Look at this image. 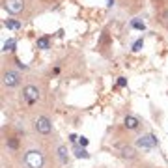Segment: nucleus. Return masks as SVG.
<instances>
[{
	"label": "nucleus",
	"instance_id": "nucleus-1",
	"mask_svg": "<svg viewBox=\"0 0 168 168\" xmlns=\"http://www.w3.org/2000/svg\"><path fill=\"white\" fill-rule=\"evenodd\" d=\"M24 161L30 168H43V155L41 151H35V150H30L26 155H24Z\"/></svg>",
	"mask_w": 168,
	"mask_h": 168
},
{
	"label": "nucleus",
	"instance_id": "nucleus-2",
	"mask_svg": "<svg viewBox=\"0 0 168 168\" xmlns=\"http://www.w3.org/2000/svg\"><path fill=\"white\" fill-rule=\"evenodd\" d=\"M4 8H6L9 13L17 15V13L23 11V8H24V0H4Z\"/></svg>",
	"mask_w": 168,
	"mask_h": 168
},
{
	"label": "nucleus",
	"instance_id": "nucleus-3",
	"mask_svg": "<svg viewBox=\"0 0 168 168\" xmlns=\"http://www.w3.org/2000/svg\"><path fill=\"white\" fill-rule=\"evenodd\" d=\"M136 146L142 147V150H151V147L157 146V138L153 135H146V136H140L138 140H136Z\"/></svg>",
	"mask_w": 168,
	"mask_h": 168
},
{
	"label": "nucleus",
	"instance_id": "nucleus-4",
	"mask_svg": "<svg viewBox=\"0 0 168 168\" xmlns=\"http://www.w3.org/2000/svg\"><path fill=\"white\" fill-rule=\"evenodd\" d=\"M23 97L26 99V103H35V101L39 99V90L35 88V86H26V88L23 90Z\"/></svg>",
	"mask_w": 168,
	"mask_h": 168
},
{
	"label": "nucleus",
	"instance_id": "nucleus-5",
	"mask_svg": "<svg viewBox=\"0 0 168 168\" xmlns=\"http://www.w3.org/2000/svg\"><path fill=\"white\" fill-rule=\"evenodd\" d=\"M35 129H38V133H41V135H49L50 133V121H49V118H45V116L35 118Z\"/></svg>",
	"mask_w": 168,
	"mask_h": 168
},
{
	"label": "nucleus",
	"instance_id": "nucleus-6",
	"mask_svg": "<svg viewBox=\"0 0 168 168\" xmlns=\"http://www.w3.org/2000/svg\"><path fill=\"white\" fill-rule=\"evenodd\" d=\"M2 80H4V84H6L8 88H13V86L19 84V73H17V71H6L4 77H2Z\"/></svg>",
	"mask_w": 168,
	"mask_h": 168
},
{
	"label": "nucleus",
	"instance_id": "nucleus-7",
	"mask_svg": "<svg viewBox=\"0 0 168 168\" xmlns=\"http://www.w3.org/2000/svg\"><path fill=\"white\" fill-rule=\"evenodd\" d=\"M123 125L127 127V129H136L138 127V120L135 118V116H125V120H123Z\"/></svg>",
	"mask_w": 168,
	"mask_h": 168
},
{
	"label": "nucleus",
	"instance_id": "nucleus-8",
	"mask_svg": "<svg viewBox=\"0 0 168 168\" xmlns=\"http://www.w3.org/2000/svg\"><path fill=\"white\" fill-rule=\"evenodd\" d=\"M58 159H60L62 164H67L69 157H67V147L65 146H58Z\"/></svg>",
	"mask_w": 168,
	"mask_h": 168
},
{
	"label": "nucleus",
	"instance_id": "nucleus-9",
	"mask_svg": "<svg viewBox=\"0 0 168 168\" xmlns=\"http://www.w3.org/2000/svg\"><path fill=\"white\" fill-rule=\"evenodd\" d=\"M120 151H121V155H123L125 159H133V157H135V150L131 146H121Z\"/></svg>",
	"mask_w": 168,
	"mask_h": 168
},
{
	"label": "nucleus",
	"instance_id": "nucleus-10",
	"mask_svg": "<svg viewBox=\"0 0 168 168\" xmlns=\"http://www.w3.org/2000/svg\"><path fill=\"white\" fill-rule=\"evenodd\" d=\"M75 157H79V159H90V153L84 147H75Z\"/></svg>",
	"mask_w": 168,
	"mask_h": 168
},
{
	"label": "nucleus",
	"instance_id": "nucleus-11",
	"mask_svg": "<svg viewBox=\"0 0 168 168\" xmlns=\"http://www.w3.org/2000/svg\"><path fill=\"white\" fill-rule=\"evenodd\" d=\"M131 26L136 28V30H144L146 24H144V21H140V19H133V21H131Z\"/></svg>",
	"mask_w": 168,
	"mask_h": 168
},
{
	"label": "nucleus",
	"instance_id": "nucleus-12",
	"mask_svg": "<svg viewBox=\"0 0 168 168\" xmlns=\"http://www.w3.org/2000/svg\"><path fill=\"white\" fill-rule=\"evenodd\" d=\"M13 49H15V39H8L2 47V50H6V52H9V50H13Z\"/></svg>",
	"mask_w": 168,
	"mask_h": 168
},
{
	"label": "nucleus",
	"instance_id": "nucleus-13",
	"mask_svg": "<svg viewBox=\"0 0 168 168\" xmlns=\"http://www.w3.org/2000/svg\"><path fill=\"white\" fill-rule=\"evenodd\" d=\"M38 47L43 49V50L49 49V39H47V38H39V39H38Z\"/></svg>",
	"mask_w": 168,
	"mask_h": 168
},
{
	"label": "nucleus",
	"instance_id": "nucleus-14",
	"mask_svg": "<svg viewBox=\"0 0 168 168\" xmlns=\"http://www.w3.org/2000/svg\"><path fill=\"white\" fill-rule=\"evenodd\" d=\"M142 47H144V41H142V39H136V41L133 43V50H135V52H138Z\"/></svg>",
	"mask_w": 168,
	"mask_h": 168
},
{
	"label": "nucleus",
	"instance_id": "nucleus-15",
	"mask_svg": "<svg viewBox=\"0 0 168 168\" xmlns=\"http://www.w3.org/2000/svg\"><path fill=\"white\" fill-rule=\"evenodd\" d=\"M4 26H6V28H19V23L17 21H6V23H4Z\"/></svg>",
	"mask_w": 168,
	"mask_h": 168
},
{
	"label": "nucleus",
	"instance_id": "nucleus-16",
	"mask_svg": "<svg viewBox=\"0 0 168 168\" xmlns=\"http://www.w3.org/2000/svg\"><path fill=\"white\" fill-rule=\"evenodd\" d=\"M118 86H120V88H125V86H127V79L120 77V79H118Z\"/></svg>",
	"mask_w": 168,
	"mask_h": 168
},
{
	"label": "nucleus",
	"instance_id": "nucleus-17",
	"mask_svg": "<svg viewBox=\"0 0 168 168\" xmlns=\"http://www.w3.org/2000/svg\"><path fill=\"white\" fill-rule=\"evenodd\" d=\"M79 144L82 146V147H86V146H88V138H86V136H80V138H79Z\"/></svg>",
	"mask_w": 168,
	"mask_h": 168
},
{
	"label": "nucleus",
	"instance_id": "nucleus-18",
	"mask_svg": "<svg viewBox=\"0 0 168 168\" xmlns=\"http://www.w3.org/2000/svg\"><path fill=\"white\" fill-rule=\"evenodd\" d=\"M8 146H9V147H17V140H15V138L8 140Z\"/></svg>",
	"mask_w": 168,
	"mask_h": 168
},
{
	"label": "nucleus",
	"instance_id": "nucleus-19",
	"mask_svg": "<svg viewBox=\"0 0 168 168\" xmlns=\"http://www.w3.org/2000/svg\"><path fill=\"white\" fill-rule=\"evenodd\" d=\"M69 140H71V142H77L79 136H77V135H69Z\"/></svg>",
	"mask_w": 168,
	"mask_h": 168
},
{
	"label": "nucleus",
	"instance_id": "nucleus-20",
	"mask_svg": "<svg viewBox=\"0 0 168 168\" xmlns=\"http://www.w3.org/2000/svg\"><path fill=\"white\" fill-rule=\"evenodd\" d=\"M17 65H19V67H23V69H26V65H24V64L21 62V60H17Z\"/></svg>",
	"mask_w": 168,
	"mask_h": 168
},
{
	"label": "nucleus",
	"instance_id": "nucleus-21",
	"mask_svg": "<svg viewBox=\"0 0 168 168\" xmlns=\"http://www.w3.org/2000/svg\"><path fill=\"white\" fill-rule=\"evenodd\" d=\"M112 4H114V0H108V8H112Z\"/></svg>",
	"mask_w": 168,
	"mask_h": 168
}]
</instances>
